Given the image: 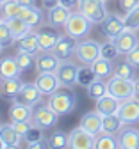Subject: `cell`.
Segmentation results:
<instances>
[{
  "label": "cell",
  "mask_w": 139,
  "mask_h": 149,
  "mask_svg": "<svg viewBox=\"0 0 139 149\" xmlns=\"http://www.w3.org/2000/svg\"><path fill=\"white\" fill-rule=\"evenodd\" d=\"M20 18L30 27V29H39L45 23V13L41 11L39 6H32V7H22V13H20Z\"/></svg>",
  "instance_id": "2e32d148"
},
{
  "label": "cell",
  "mask_w": 139,
  "mask_h": 149,
  "mask_svg": "<svg viewBox=\"0 0 139 149\" xmlns=\"http://www.w3.org/2000/svg\"><path fill=\"white\" fill-rule=\"evenodd\" d=\"M100 46L102 43L98 41H93V39H80L77 41V46H75V57L78 62H82L86 66H91L98 57H100Z\"/></svg>",
  "instance_id": "3957f363"
},
{
  "label": "cell",
  "mask_w": 139,
  "mask_h": 149,
  "mask_svg": "<svg viewBox=\"0 0 139 149\" xmlns=\"http://www.w3.org/2000/svg\"><path fill=\"white\" fill-rule=\"evenodd\" d=\"M118 144L120 149H139V130L135 128H121L118 132Z\"/></svg>",
  "instance_id": "ac0fdd59"
},
{
  "label": "cell",
  "mask_w": 139,
  "mask_h": 149,
  "mask_svg": "<svg viewBox=\"0 0 139 149\" xmlns=\"http://www.w3.org/2000/svg\"><path fill=\"white\" fill-rule=\"evenodd\" d=\"M2 48H4V46H2V45H0V53H2Z\"/></svg>",
  "instance_id": "db71d44e"
},
{
  "label": "cell",
  "mask_w": 139,
  "mask_h": 149,
  "mask_svg": "<svg viewBox=\"0 0 139 149\" xmlns=\"http://www.w3.org/2000/svg\"><path fill=\"white\" fill-rule=\"evenodd\" d=\"M47 103L57 112L59 116H66V114H70V112L75 110L77 96L71 91H68V87H64V89H57L55 92H52L48 96V100H47Z\"/></svg>",
  "instance_id": "7a4b0ae2"
},
{
  "label": "cell",
  "mask_w": 139,
  "mask_h": 149,
  "mask_svg": "<svg viewBox=\"0 0 139 149\" xmlns=\"http://www.w3.org/2000/svg\"><path fill=\"white\" fill-rule=\"evenodd\" d=\"M114 74L116 77H121L127 80H135V66H132L130 62H121L120 66L114 68Z\"/></svg>",
  "instance_id": "d590c367"
},
{
  "label": "cell",
  "mask_w": 139,
  "mask_h": 149,
  "mask_svg": "<svg viewBox=\"0 0 139 149\" xmlns=\"http://www.w3.org/2000/svg\"><path fill=\"white\" fill-rule=\"evenodd\" d=\"M14 41H16V39H14L13 32H11L9 27H7V22L2 20V22H0V45H2L4 48H7V46H11Z\"/></svg>",
  "instance_id": "f35d334b"
},
{
  "label": "cell",
  "mask_w": 139,
  "mask_h": 149,
  "mask_svg": "<svg viewBox=\"0 0 139 149\" xmlns=\"http://www.w3.org/2000/svg\"><path fill=\"white\" fill-rule=\"evenodd\" d=\"M14 59L18 62V66L22 68V71H29L34 64H36V53L30 52H23V50H16Z\"/></svg>",
  "instance_id": "d6a6232c"
},
{
  "label": "cell",
  "mask_w": 139,
  "mask_h": 149,
  "mask_svg": "<svg viewBox=\"0 0 139 149\" xmlns=\"http://www.w3.org/2000/svg\"><path fill=\"white\" fill-rule=\"evenodd\" d=\"M43 92L37 89V85L32 82V84H23L22 91L18 92V96L14 98L16 101L20 103H25L29 107H37L39 103H43Z\"/></svg>",
  "instance_id": "8fae6325"
},
{
  "label": "cell",
  "mask_w": 139,
  "mask_h": 149,
  "mask_svg": "<svg viewBox=\"0 0 139 149\" xmlns=\"http://www.w3.org/2000/svg\"><path fill=\"white\" fill-rule=\"evenodd\" d=\"M120 105L121 101L111 96V94H105L104 98L96 100V112H100L102 116H111V114H118V110H120Z\"/></svg>",
  "instance_id": "603a6c76"
},
{
  "label": "cell",
  "mask_w": 139,
  "mask_h": 149,
  "mask_svg": "<svg viewBox=\"0 0 139 149\" xmlns=\"http://www.w3.org/2000/svg\"><path fill=\"white\" fill-rule=\"evenodd\" d=\"M77 11H80L86 18H89L93 23H98V25H100L104 22V18L109 14V11L105 7V2H102V0H78Z\"/></svg>",
  "instance_id": "277c9868"
},
{
  "label": "cell",
  "mask_w": 139,
  "mask_h": 149,
  "mask_svg": "<svg viewBox=\"0 0 139 149\" xmlns=\"http://www.w3.org/2000/svg\"><path fill=\"white\" fill-rule=\"evenodd\" d=\"M137 4H139V0H120V7H121V11H125V13L132 11Z\"/></svg>",
  "instance_id": "7bdbcfd3"
},
{
  "label": "cell",
  "mask_w": 139,
  "mask_h": 149,
  "mask_svg": "<svg viewBox=\"0 0 139 149\" xmlns=\"http://www.w3.org/2000/svg\"><path fill=\"white\" fill-rule=\"evenodd\" d=\"M70 13H71V9H68V7H64L61 4H55V6L47 9V23H50V25H54L57 29L64 27L66 20L70 18Z\"/></svg>",
  "instance_id": "e0dca14e"
},
{
  "label": "cell",
  "mask_w": 139,
  "mask_h": 149,
  "mask_svg": "<svg viewBox=\"0 0 139 149\" xmlns=\"http://www.w3.org/2000/svg\"><path fill=\"white\" fill-rule=\"evenodd\" d=\"M6 2H7V0H0V7H2V6H4Z\"/></svg>",
  "instance_id": "f907efd6"
},
{
  "label": "cell",
  "mask_w": 139,
  "mask_h": 149,
  "mask_svg": "<svg viewBox=\"0 0 139 149\" xmlns=\"http://www.w3.org/2000/svg\"><path fill=\"white\" fill-rule=\"evenodd\" d=\"M47 144L52 149H61V147H68V135L63 130H55L52 135L47 137Z\"/></svg>",
  "instance_id": "836d02e7"
},
{
  "label": "cell",
  "mask_w": 139,
  "mask_h": 149,
  "mask_svg": "<svg viewBox=\"0 0 139 149\" xmlns=\"http://www.w3.org/2000/svg\"><path fill=\"white\" fill-rule=\"evenodd\" d=\"M102 2H105V4H107V2H111V0H102Z\"/></svg>",
  "instance_id": "f5cc1de1"
},
{
  "label": "cell",
  "mask_w": 139,
  "mask_h": 149,
  "mask_svg": "<svg viewBox=\"0 0 139 149\" xmlns=\"http://www.w3.org/2000/svg\"><path fill=\"white\" fill-rule=\"evenodd\" d=\"M59 4L64 6V7H68V9H75L78 6V0H59Z\"/></svg>",
  "instance_id": "f6af8a7d"
},
{
  "label": "cell",
  "mask_w": 139,
  "mask_h": 149,
  "mask_svg": "<svg viewBox=\"0 0 139 149\" xmlns=\"http://www.w3.org/2000/svg\"><path fill=\"white\" fill-rule=\"evenodd\" d=\"M123 20H125V27H127V29H130V30H139V4H137L132 11L125 13Z\"/></svg>",
  "instance_id": "74e56055"
},
{
  "label": "cell",
  "mask_w": 139,
  "mask_h": 149,
  "mask_svg": "<svg viewBox=\"0 0 139 149\" xmlns=\"http://www.w3.org/2000/svg\"><path fill=\"white\" fill-rule=\"evenodd\" d=\"M118 116L123 119L125 124H134L139 123V98H130L121 101L120 110H118Z\"/></svg>",
  "instance_id": "4fadbf2b"
},
{
  "label": "cell",
  "mask_w": 139,
  "mask_h": 149,
  "mask_svg": "<svg viewBox=\"0 0 139 149\" xmlns=\"http://www.w3.org/2000/svg\"><path fill=\"white\" fill-rule=\"evenodd\" d=\"M120 144H118V137L114 133H98L95 139V149H118Z\"/></svg>",
  "instance_id": "f1b7e54d"
},
{
  "label": "cell",
  "mask_w": 139,
  "mask_h": 149,
  "mask_svg": "<svg viewBox=\"0 0 139 149\" xmlns=\"http://www.w3.org/2000/svg\"><path fill=\"white\" fill-rule=\"evenodd\" d=\"M105 94H109V89H107V82H104V78H96L93 84H89L87 87V96L91 100H100Z\"/></svg>",
  "instance_id": "4dcf8cb0"
},
{
  "label": "cell",
  "mask_w": 139,
  "mask_h": 149,
  "mask_svg": "<svg viewBox=\"0 0 139 149\" xmlns=\"http://www.w3.org/2000/svg\"><path fill=\"white\" fill-rule=\"evenodd\" d=\"M25 146L30 147V149H43V147H48L47 140H25Z\"/></svg>",
  "instance_id": "ee69618b"
},
{
  "label": "cell",
  "mask_w": 139,
  "mask_h": 149,
  "mask_svg": "<svg viewBox=\"0 0 139 149\" xmlns=\"http://www.w3.org/2000/svg\"><path fill=\"white\" fill-rule=\"evenodd\" d=\"M77 71H78V66L71 61H61V64L57 66L55 69V74L59 82H61V87H68L71 89L73 85H77Z\"/></svg>",
  "instance_id": "9c48e42d"
},
{
  "label": "cell",
  "mask_w": 139,
  "mask_h": 149,
  "mask_svg": "<svg viewBox=\"0 0 139 149\" xmlns=\"http://www.w3.org/2000/svg\"><path fill=\"white\" fill-rule=\"evenodd\" d=\"M34 84L37 85V89L41 91L45 96H50L52 92H55L57 89H61V82H59L57 74H55V71L37 73V77H36Z\"/></svg>",
  "instance_id": "7c38bea8"
},
{
  "label": "cell",
  "mask_w": 139,
  "mask_h": 149,
  "mask_svg": "<svg viewBox=\"0 0 139 149\" xmlns=\"http://www.w3.org/2000/svg\"><path fill=\"white\" fill-rule=\"evenodd\" d=\"M23 87V82L20 78H9V80H2V92L0 96L2 98H9V100H14L18 96V92L22 91Z\"/></svg>",
  "instance_id": "83f0119b"
},
{
  "label": "cell",
  "mask_w": 139,
  "mask_h": 149,
  "mask_svg": "<svg viewBox=\"0 0 139 149\" xmlns=\"http://www.w3.org/2000/svg\"><path fill=\"white\" fill-rule=\"evenodd\" d=\"M13 124H14V130L18 132V135L22 137V139L27 137V133L30 132V128H32L30 121H18V123H13Z\"/></svg>",
  "instance_id": "ab89813d"
},
{
  "label": "cell",
  "mask_w": 139,
  "mask_h": 149,
  "mask_svg": "<svg viewBox=\"0 0 139 149\" xmlns=\"http://www.w3.org/2000/svg\"><path fill=\"white\" fill-rule=\"evenodd\" d=\"M75 46H77V39H73L71 36H63L61 34V37L57 39V43H55V46L52 48V52L57 55L61 61H66V59H70L71 55L75 53Z\"/></svg>",
  "instance_id": "9a60e30c"
},
{
  "label": "cell",
  "mask_w": 139,
  "mask_h": 149,
  "mask_svg": "<svg viewBox=\"0 0 139 149\" xmlns=\"http://www.w3.org/2000/svg\"><path fill=\"white\" fill-rule=\"evenodd\" d=\"M0 140L6 144V147H20V142L23 139L18 135V132L14 130V124H0Z\"/></svg>",
  "instance_id": "cb8c5ba5"
},
{
  "label": "cell",
  "mask_w": 139,
  "mask_h": 149,
  "mask_svg": "<svg viewBox=\"0 0 139 149\" xmlns=\"http://www.w3.org/2000/svg\"><path fill=\"white\" fill-rule=\"evenodd\" d=\"M57 119H59V114L48 103H39L37 107H34V114H32L30 123L43 130H48L57 124Z\"/></svg>",
  "instance_id": "8992f818"
},
{
  "label": "cell",
  "mask_w": 139,
  "mask_h": 149,
  "mask_svg": "<svg viewBox=\"0 0 139 149\" xmlns=\"http://www.w3.org/2000/svg\"><path fill=\"white\" fill-rule=\"evenodd\" d=\"M23 140H47V139H45V135H43V128H39V126L32 124L30 132L27 133V137H25Z\"/></svg>",
  "instance_id": "60d3db41"
},
{
  "label": "cell",
  "mask_w": 139,
  "mask_h": 149,
  "mask_svg": "<svg viewBox=\"0 0 139 149\" xmlns=\"http://www.w3.org/2000/svg\"><path fill=\"white\" fill-rule=\"evenodd\" d=\"M125 61L127 62H130L132 66H135V68H139V43L125 55Z\"/></svg>",
  "instance_id": "b9f144b4"
},
{
  "label": "cell",
  "mask_w": 139,
  "mask_h": 149,
  "mask_svg": "<svg viewBox=\"0 0 139 149\" xmlns=\"http://www.w3.org/2000/svg\"><path fill=\"white\" fill-rule=\"evenodd\" d=\"M4 147H6V144H4L2 140H0V149H4Z\"/></svg>",
  "instance_id": "681fc988"
},
{
  "label": "cell",
  "mask_w": 139,
  "mask_h": 149,
  "mask_svg": "<svg viewBox=\"0 0 139 149\" xmlns=\"http://www.w3.org/2000/svg\"><path fill=\"white\" fill-rule=\"evenodd\" d=\"M36 36H37V41H39V50H43V52H52L57 39L61 37V34L57 32V27H54L50 23L39 27L36 30Z\"/></svg>",
  "instance_id": "30bf717a"
},
{
  "label": "cell",
  "mask_w": 139,
  "mask_h": 149,
  "mask_svg": "<svg viewBox=\"0 0 139 149\" xmlns=\"http://www.w3.org/2000/svg\"><path fill=\"white\" fill-rule=\"evenodd\" d=\"M6 22H7V27H9V30L13 32V36H14V39H16V41H18L22 36H25L29 30H32V29H30V27H29L20 16H16V18H9V20H6Z\"/></svg>",
  "instance_id": "f546056e"
},
{
  "label": "cell",
  "mask_w": 139,
  "mask_h": 149,
  "mask_svg": "<svg viewBox=\"0 0 139 149\" xmlns=\"http://www.w3.org/2000/svg\"><path fill=\"white\" fill-rule=\"evenodd\" d=\"M0 92H2V78H0Z\"/></svg>",
  "instance_id": "816d5d0a"
},
{
  "label": "cell",
  "mask_w": 139,
  "mask_h": 149,
  "mask_svg": "<svg viewBox=\"0 0 139 149\" xmlns=\"http://www.w3.org/2000/svg\"><path fill=\"white\" fill-rule=\"evenodd\" d=\"M34 114V107H29L25 103H20L16 100H13L11 107H9V119L11 123H18V121H30Z\"/></svg>",
  "instance_id": "d6986e66"
},
{
  "label": "cell",
  "mask_w": 139,
  "mask_h": 149,
  "mask_svg": "<svg viewBox=\"0 0 139 149\" xmlns=\"http://www.w3.org/2000/svg\"><path fill=\"white\" fill-rule=\"evenodd\" d=\"M0 22H2V14H0Z\"/></svg>",
  "instance_id": "11a10c76"
},
{
  "label": "cell",
  "mask_w": 139,
  "mask_h": 149,
  "mask_svg": "<svg viewBox=\"0 0 139 149\" xmlns=\"http://www.w3.org/2000/svg\"><path fill=\"white\" fill-rule=\"evenodd\" d=\"M16 50H23V52H30V53H37L39 52V41H37V36L36 30H29L25 36H22L18 39Z\"/></svg>",
  "instance_id": "d4e9b609"
},
{
  "label": "cell",
  "mask_w": 139,
  "mask_h": 149,
  "mask_svg": "<svg viewBox=\"0 0 139 149\" xmlns=\"http://www.w3.org/2000/svg\"><path fill=\"white\" fill-rule=\"evenodd\" d=\"M107 89H109V94L118 98L120 101H125V100H130L134 98V80H127V78H121V77H112L109 78L107 82Z\"/></svg>",
  "instance_id": "5b68a950"
},
{
  "label": "cell",
  "mask_w": 139,
  "mask_h": 149,
  "mask_svg": "<svg viewBox=\"0 0 139 149\" xmlns=\"http://www.w3.org/2000/svg\"><path fill=\"white\" fill-rule=\"evenodd\" d=\"M123 126H125V123L118 114L102 116V132H105V133H114L116 135Z\"/></svg>",
  "instance_id": "4316f807"
},
{
  "label": "cell",
  "mask_w": 139,
  "mask_h": 149,
  "mask_svg": "<svg viewBox=\"0 0 139 149\" xmlns=\"http://www.w3.org/2000/svg\"><path fill=\"white\" fill-rule=\"evenodd\" d=\"M100 29H102V34L107 37V39H114V37L120 36L127 27H125V20H123L120 14L109 13L104 18V22L100 23Z\"/></svg>",
  "instance_id": "ba28073f"
},
{
  "label": "cell",
  "mask_w": 139,
  "mask_h": 149,
  "mask_svg": "<svg viewBox=\"0 0 139 149\" xmlns=\"http://www.w3.org/2000/svg\"><path fill=\"white\" fill-rule=\"evenodd\" d=\"M134 94H135V98H139V78L134 80Z\"/></svg>",
  "instance_id": "c3c4849f"
},
{
  "label": "cell",
  "mask_w": 139,
  "mask_h": 149,
  "mask_svg": "<svg viewBox=\"0 0 139 149\" xmlns=\"http://www.w3.org/2000/svg\"><path fill=\"white\" fill-rule=\"evenodd\" d=\"M78 126H82L86 132H89L91 135H98V133H102V114L100 112H87V114H84L80 117V124Z\"/></svg>",
  "instance_id": "44dd1931"
},
{
  "label": "cell",
  "mask_w": 139,
  "mask_h": 149,
  "mask_svg": "<svg viewBox=\"0 0 139 149\" xmlns=\"http://www.w3.org/2000/svg\"><path fill=\"white\" fill-rule=\"evenodd\" d=\"M112 41L116 43V46H118V50H120V53H123V55H127V53L139 43L137 36H135V30H130V29H125L120 36H116Z\"/></svg>",
  "instance_id": "ffe728a7"
},
{
  "label": "cell",
  "mask_w": 139,
  "mask_h": 149,
  "mask_svg": "<svg viewBox=\"0 0 139 149\" xmlns=\"http://www.w3.org/2000/svg\"><path fill=\"white\" fill-rule=\"evenodd\" d=\"M93 71L96 73V77L98 78H111L112 74H114V66H112V61L109 59H104V57H98L93 64H91Z\"/></svg>",
  "instance_id": "484cf974"
},
{
  "label": "cell",
  "mask_w": 139,
  "mask_h": 149,
  "mask_svg": "<svg viewBox=\"0 0 139 149\" xmlns=\"http://www.w3.org/2000/svg\"><path fill=\"white\" fill-rule=\"evenodd\" d=\"M59 64H61V59H59L54 52H43V50H39L36 53V64L34 66H36L37 73L55 71Z\"/></svg>",
  "instance_id": "5bb4252c"
},
{
  "label": "cell",
  "mask_w": 139,
  "mask_h": 149,
  "mask_svg": "<svg viewBox=\"0 0 139 149\" xmlns=\"http://www.w3.org/2000/svg\"><path fill=\"white\" fill-rule=\"evenodd\" d=\"M98 77H96V73L93 71V68L91 66H86L84 64V68H78V71H77V85H80V87H89V84H93L95 80H96Z\"/></svg>",
  "instance_id": "1f68e13d"
},
{
  "label": "cell",
  "mask_w": 139,
  "mask_h": 149,
  "mask_svg": "<svg viewBox=\"0 0 139 149\" xmlns=\"http://www.w3.org/2000/svg\"><path fill=\"white\" fill-rule=\"evenodd\" d=\"M41 4H43V7H52V6H55V4H59V0H41Z\"/></svg>",
  "instance_id": "7dc6e473"
},
{
  "label": "cell",
  "mask_w": 139,
  "mask_h": 149,
  "mask_svg": "<svg viewBox=\"0 0 139 149\" xmlns=\"http://www.w3.org/2000/svg\"><path fill=\"white\" fill-rule=\"evenodd\" d=\"M22 68L18 66L14 57H4L0 59V78L9 80V78H20Z\"/></svg>",
  "instance_id": "7402d4cb"
},
{
  "label": "cell",
  "mask_w": 139,
  "mask_h": 149,
  "mask_svg": "<svg viewBox=\"0 0 139 149\" xmlns=\"http://www.w3.org/2000/svg\"><path fill=\"white\" fill-rule=\"evenodd\" d=\"M22 13V6H20L16 0H7V2L0 7V14H2V20H9V18H16Z\"/></svg>",
  "instance_id": "e575fe53"
},
{
  "label": "cell",
  "mask_w": 139,
  "mask_h": 149,
  "mask_svg": "<svg viewBox=\"0 0 139 149\" xmlns=\"http://www.w3.org/2000/svg\"><path fill=\"white\" fill-rule=\"evenodd\" d=\"M16 2L22 7H32V6H37L39 0H16Z\"/></svg>",
  "instance_id": "bcb514c9"
},
{
  "label": "cell",
  "mask_w": 139,
  "mask_h": 149,
  "mask_svg": "<svg viewBox=\"0 0 139 149\" xmlns=\"http://www.w3.org/2000/svg\"><path fill=\"white\" fill-rule=\"evenodd\" d=\"M93 25L95 23L89 20V18H86L80 11H71L70 13V18H68L66 23H64V30H66L68 36L73 37V39L80 41V39H84V37L89 36Z\"/></svg>",
  "instance_id": "6da1fadb"
},
{
  "label": "cell",
  "mask_w": 139,
  "mask_h": 149,
  "mask_svg": "<svg viewBox=\"0 0 139 149\" xmlns=\"http://www.w3.org/2000/svg\"><path fill=\"white\" fill-rule=\"evenodd\" d=\"M95 135H91L89 132L82 126L73 128L68 133V147L70 149H95Z\"/></svg>",
  "instance_id": "52a82bcc"
},
{
  "label": "cell",
  "mask_w": 139,
  "mask_h": 149,
  "mask_svg": "<svg viewBox=\"0 0 139 149\" xmlns=\"http://www.w3.org/2000/svg\"><path fill=\"white\" fill-rule=\"evenodd\" d=\"M118 55H121V53H120V50H118V46H116V43L112 39H109L107 43H102V46H100V57L114 61Z\"/></svg>",
  "instance_id": "8d00e7d4"
}]
</instances>
